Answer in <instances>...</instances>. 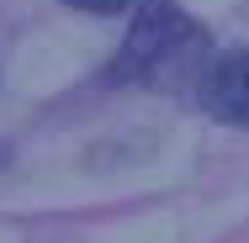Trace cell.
Here are the masks:
<instances>
[{
  "label": "cell",
  "instance_id": "cell-1",
  "mask_svg": "<svg viewBox=\"0 0 249 243\" xmlns=\"http://www.w3.org/2000/svg\"><path fill=\"white\" fill-rule=\"evenodd\" d=\"M207 69V48H201V32L170 5V0H143L138 5V21L127 32V48L117 53L111 74L117 80H154V85H175L186 74Z\"/></svg>",
  "mask_w": 249,
  "mask_h": 243
},
{
  "label": "cell",
  "instance_id": "cell-2",
  "mask_svg": "<svg viewBox=\"0 0 249 243\" xmlns=\"http://www.w3.org/2000/svg\"><path fill=\"white\" fill-rule=\"evenodd\" d=\"M196 100L228 127H249V48L217 53L196 80Z\"/></svg>",
  "mask_w": 249,
  "mask_h": 243
},
{
  "label": "cell",
  "instance_id": "cell-3",
  "mask_svg": "<svg viewBox=\"0 0 249 243\" xmlns=\"http://www.w3.org/2000/svg\"><path fill=\"white\" fill-rule=\"evenodd\" d=\"M64 5H74V11H90V16H117V11H127L133 0H64Z\"/></svg>",
  "mask_w": 249,
  "mask_h": 243
}]
</instances>
